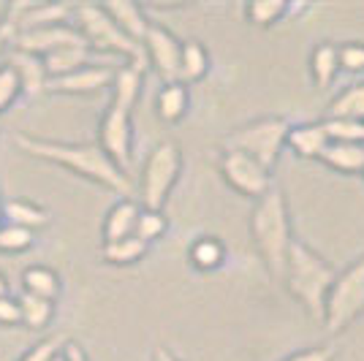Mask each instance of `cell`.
I'll return each mask as SVG.
<instances>
[{"instance_id": "31", "label": "cell", "mask_w": 364, "mask_h": 361, "mask_svg": "<svg viewBox=\"0 0 364 361\" xmlns=\"http://www.w3.org/2000/svg\"><path fill=\"white\" fill-rule=\"evenodd\" d=\"M33 231L28 228L11 226V223H0V253H28L33 247Z\"/></svg>"}, {"instance_id": "41", "label": "cell", "mask_w": 364, "mask_h": 361, "mask_svg": "<svg viewBox=\"0 0 364 361\" xmlns=\"http://www.w3.org/2000/svg\"><path fill=\"white\" fill-rule=\"evenodd\" d=\"M55 361H65V359H63V353H60V356H58V359H55Z\"/></svg>"}, {"instance_id": "15", "label": "cell", "mask_w": 364, "mask_h": 361, "mask_svg": "<svg viewBox=\"0 0 364 361\" xmlns=\"http://www.w3.org/2000/svg\"><path fill=\"white\" fill-rule=\"evenodd\" d=\"M104 11H107V14L114 19V25H117L125 36H131L136 44L144 41L152 19L147 16V11H144L139 3H131V0H112V3L104 6Z\"/></svg>"}, {"instance_id": "18", "label": "cell", "mask_w": 364, "mask_h": 361, "mask_svg": "<svg viewBox=\"0 0 364 361\" xmlns=\"http://www.w3.org/2000/svg\"><path fill=\"white\" fill-rule=\"evenodd\" d=\"M0 207H3V223L28 228V231L46 228L52 220L46 207L28 201V198H6V201H0Z\"/></svg>"}, {"instance_id": "22", "label": "cell", "mask_w": 364, "mask_h": 361, "mask_svg": "<svg viewBox=\"0 0 364 361\" xmlns=\"http://www.w3.org/2000/svg\"><path fill=\"white\" fill-rule=\"evenodd\" d=\"M60 277L52 266H41V264H33L22 271V293H31V296H41V299L58 301L60 296Z\"/></svg>"}, {"instance_id": "37", "label": "cell", "mask_w": 364, "mask_h": 361, "mask_svg": "<svg viewBox=\"0 0 364 361\" xmlns=\"http://www.w3.org/2000/svg\"><path fill=\"white\" fill-rule=\"evenodd\" d=\"M63 359L65 361H90V356H87V350L79 345V343H65L63 345Z\"/></svg>"}, {"instance_id": "42", "label": "cell", "mask_w": 364, "mask_h": 361, "mask_svg": "<svg viewBox=\"0 0 364 361\" xmlns=\"http://www.w3.org/2000/svg\"><path fill=\"white\" fill-rule=\"evenodd\" d=\"M362 180H364V171H362Z\"/></svg>"}, {"instance_id": "11", "label": "cell", "mask_w": 364, "mask_h": 361, "mask_svg": "<svg viewBox=\"0 0 364 361\" xmlns=\"http://www.w3.org/2000/svg\"><path fill=\"white\" fill-rule=\"evenodd\" d=\"M65 46H87L85 36L71 22H58V25H46V28H38V31L22 33L14 41L16 52H28V55H36V58H44L49 52H58V49H65Z\"/></svg>"}, {"instance_id": "1", "label": "cell", "mask_w": 364, "mask_h": 361, "mask_svg": "<svg viewBox=\"0 0 364 361\" xmlns=\"http://www.w3.org/2000/svg\"><path fill=\"white\" fill-rule=\"evenodd\" d=\"M14 144L25 152L28 158L46 161L71 171L76 177L87 182H95L122 198H131L134 185L128 174L98 144H85V141H55V139H38V136L14 134Z\"/></svg>"}, {"instance_id": "14", "label": "cell", "mask_w": 364, "mask_h": 361, "mask_svg": "<svg viewBox=\"0 0 364 361\" xmlns=\"http://www.w3.org/2000/svg\"><path fill=\"white\" fill-rule=\"evenodd\" d=\"M326 144H329V136H326L321 122L291 125L289 139H286V147H291V152L302 161H318L321 152L326 150Z\"/></svg>"}, {"instance_id": "25", "label": "cell", "mask_w": 364, "mask_h": 361, "mask_svg": "<svg viewBox=\"0 0 364 361\" xmlns=\"http://www.w3.org/2000/svg\"><path fill=\"white\" fill-rule=\"evenodd\" d=\"M188 261L198 271H218L226 264V244L218 237H198L188 250Z\"/></svg>"}, {"instance_id": "3", "label": "cell", "mask_w": 364, "mask_h": 361, "mask_svg": "<svg viewBox=\"0 0 364 361\" xmlns=\"http://www.w3.org/2000/svg\"><path fill=\"white\" fill-rule=\"evenodd\" d=\"M337 271L326 258L316 253L310 244L294 239L286 256V266H283V283L289 288V293L304 307V313L313 320H323V304H326V293L332 288Z\"/></svg>"}, {"instance_id": "8", "label": "cell", "mask_w": 364, "mask_h": 361, "mask_svg": "<svg viewBox=\"0 0 364 361\" xmlns=\"http://www.w3.org/2000/svg\"><path fill=\"white\" fill-rule=\"evenodd\" d=\"M98 147L120 166L122 171L134 161V106L122 101H109L98 125Z\"/></svg>"}, {"instance_id": "32", "label": "cell", "mask_w": 364, "mask_h": 361, "mask_svg": "<svg viewBox=\"0 0 364 361\" xmlns=\"http://www.w3.org/2000/svg\"><path fill=\"white\" fill-rule=\"evenodd\" d=\"M19 95H22V85H19V76H16L14 65L3 63L0 65V114H6Z\"/></svg>"}, {"instance_id": "28", "label": "cell", "mask_w": 364, "mask_h": 361, "mask_svg": "<svg viewBox=\"0 0 364 361\" xmlns=\"http://www.w3.org/2000/svg\"><path fill=\"white\" fill-rule=\"evenodd\" d=\"M286 14H291V6L283 0H256L245 6V16L250 25L256 28H272L277 25Z\"/></svg>"}, {"instance_id": "19", "label": "cell", "mask_w": 364, "mask_h": 361, "mask_svg": "<svg viewBox=\"0 0 364 361\" xmlns=\"http://www.w3.org/2000/svg\"><path fill=\"white\" fill-rule=\"evenodd\" d=\"M41 63H44L46 79H60V76L74 74L85 65H95V58H92V49H87V46H65V49L44 55Z\"/></svg>"}, {"instance_id": "16", "label": "cell", "mask_w": 364, "mask_h": 361, "mask_svg": "<svg viewBox=\"0 0 364 361\" xmlns=\"http://www.w3.org/2000/svg\"><path fill=\"white\" fill-rule=\"evenodd\" d=\"M191 109V90L182 82H166L155 95V114L168 125H177L185 120Z\"/></svg>"}, {"instance_id": "24", "label": "cell", "mask_w": 364, "mask_h": 361, "mask_svg": "<svg viewBox=\"0 0 364 361\" xmlns=\"http://www.w3.org/2000/svg\"><path fill=\"white\" fill-rule=\"evenodd\" d=\"M340 74V60H337V44L321 41L313 52H310V79L316 82V87L323 90L329 87Z\"/></svg>"}, {"instance_id": "10", "label": "cell", "mask_w": 364, "mask_h": 361, "mask_svg": "<svg viewBox=\"0 0 364 361\" xmlns=\"http://www.w3.org/2000/svg\"><path fill=\"white\" fill-rule=\"evenodd\" d=\"M144 58H147V65L155 68V74L166 82H180V52H182V41L168 31L166 25L161 22H150L147 28V36H144Z\"/></svg>"}, {"instance_id": "30", "label": "cell", "mask_w": 364, "mask_h": 361, "mask_svg": "<svg viewBox=\"0 0 364 361\" xmlns=\"http://www.w3.org/2000/svg\"><path fill=\"white\" fill-rule=\"evenodd\" d=\"M329 141H346L364 147V122L362 120H321Z\"/></svg>"}, {"instance_id": "33", "label": "cell", "mask_w": 364, "mask_h": 361, "mask_svg": "<svg viewBox=\"0 0 364 361\" xmlns=\"http://www.w3.org/2000/svg\"><path fill=\"white\" fill-rule=\"evenodd\" d=\"M337 60H340V71L364 74V41L337 44Z\"/></svg>"}, {"instance_id": "5", "label": "cell", "mask_w": 364, "mask_h": 361, "mask_svg": "<svg viewBox=\"0 0 364 361\" xmlns=\"http://www.w3.org/2000/svg\"><path fill=\"white\" fill-rule=\"evenodd\" d=\"M76 28L85 36V41L92 52H104V55H117V58H125V63L131 65H139L147 71V58H144V46L136 44L131 36L114 25V19L104 11V6H95V3H87V6H76Z\"/></svg>"}, {"instance_id": "9", "label": "cell", "mask_w": 364, "mask_h": 361, "mask_svg": "<svg viewBox=\"0 0 364 361\" xmlns=\"http://www.w3.org/2000/svg\"><path fill=\"white\" fill-rule=\"evenodd\" d=\"M218 168H220V177L226 180V185L240 193L245 198H261L269 188H274L272 174L264 168L261 163H256L250 155L237 150H220L218 158Z\"/></svg>"}, {"instance_id": "39", "label": "cell", "mask_w": 364, "mask_h": 361, "mask_svg": "<svg viewBox=\"0 0 364 361\" xmlns=\"http://www.w3.org/2000/svg\"><path fill=\"white\" fill-rule=\"evenodd\" d=\"M3 296H9V280H6V274L0 271V299Z\"/></svg>"}, {"instance_id": "12", "label": "cell", "mask_w": 364, "mask_h": 361, "mask_svg": "<svg viewBox=\"0 0 364 361\" xmlns=\"http://www.w3.org/2000/svg\"><path fill=\"white\" fill-rule=\"evenodd\" d=\"M114 71L117 68H112L107 63L85 65L74 74H65L60 79H49L44 92H52V95H95V92L112 87Z\"/></svg>"}, {"instance_id": "2", "label": "cell", "mask_w": 364, "mask_h": 361, "mask_svg": "<svg viewBox=\"0 0 364 361\" xmlns=\"http://www.w3.org/2000/svg\"><path fill=\"white\" fill-rule=\"evenodd\" d=\"M247 226H250V237H253V244H256L267 271L274 280H280L289 247L294 242V231H291L289 204H286V196L277 185L269 188L261 198H256Z\"/></svg>"}, {"instance_id": "35", "label": "cell", "mask_w": 364, "mask_h": 361, "mask_svg": "<svg viewBox=\"0 0 364 361\" xmlns=\"http://www.w3.org/2000/svg\"><path fill=\"white\" fill-rule=\"evenodd\" d=\"M283 361H334V347L329 345L307 347V350H299V353H291L289 359Z\"/></svg>"}, {"instance_id": "13", "label": "cell", "mask_w": 364, "mask_h": 361, "mask_svg": "<svg viewBox=\"0 0 364 361\" xmlns=\"http://www.w3.org/2000/svg\"><path fill=\"white\" fill-rule=\"evenodd\" d=\"M139 212H141V204H139L136 198H120V201H114L109 207L107 217H104V226H101L104 244L125 239V237H134Z\"/></svg>"}, {"instance_id": "38", "label": "cell", "mask_w": 364, "mask_h": 361, "mask_svg": "<svg viewBox=\"0 0 364 361\" xmlns=\"http://www.w3.org/2000/svg\"><path fill=\"white\" fill-rule=\"evenodd\" d=\"M152 361H182L180 356H174V353H171V350H168V347H155V350H152Z\"/></svg>"}, {"instance_id": "17", "label": "cell", "mask_w": 364, "mask_h": 361, "mask_svg": "<svg viewBox=\"0 0 364 361\" xmlns=\"http://www.w3.org/2000/svg\"><path fill=\"white\" fill-rule=\"evenodd\" d=\"M318 163H323L326 168H332L337 174L346 177H362L364 171V147L359 144H346V141H329L326 150L321 152Z\"/></svg>"}, {"instance_id": "34", "label": "cell", "mask_w": 364, "mask_h": 361, "mask_svg": "<svg viewBox=\"0 0 364 361\" xmlns=\"http://www.w3.org/2000/svg\"><path fill=\"white\" fill-rule=\"evenodd\" d=\"M65 343H68V340L60 337V334L46 337V340H41V343H36L28 353H22L19 361H55L63 353V345H65Z\"/></svg>"}, {"instance_id": "6", "label": "cell", "mask_w": 364, "mask_h": 361, "mask_svg": "<svg viewBox=\"0 0 364 361\" xmlns=\"http://www.w3.org/2000/svg\"><path fill=\"white\" fill-rule=\"evenodd\" d=\"M359 316H364V256L348 269L337 271L323 304V326L329 334H343Z\"/></svg>"}, {"instance_id": "26", "label": "cell", "mask_w": 364, "mask_h": 361, "mask_svg": "<svg viewBox=\"0 0 364 361\" xmlns=\"http://www.w3.org/2000/svg\"><path fill=\"white\" fill-rule=\"evenodd\" d=\"M147 253H150V244L141 242L139 237H125V239L109 242L101 247V258L112 266H134Z\"/></svg>"}, {"instance_id": "4", "label": "cell", "mask_w": 364, "mask_h": 361, "mask_svg": "<svg viewBox=\"0 0 364 361\" xmlns=\"http://www.w3.org/2000/svg\"><path fill=\"white\" fill-rule=\"evenodd\" d=\"M289 131L291 122L286 117L269 114V117H258V120H250L247 125L234 128L231 134L220 139V147L250 155L256 163H261L272 174L277 161H280V152L286 147Z\"/></svg>"}, {"instance_id": "29", "label": "cell", "mask_w": 364, "mask_h": 361, "mask_svg": "<svg viewBox=\"0 0 364 361\" xmlns=\"http://www.w3.org/2000/svg\"><path fill=\"white\" fill-rule=\"evenodd\" d=\"M166 231H168V220H166V215H164V212L144 210V207H141L136 228H134V237H139V239L147 242V244H152L155 239H161Z\"/></svg>"}, {"instance_id": "40", "label": "cell", "mask_w": 364, "mask_h": 361, "mask_svg": "<svg viewBox=\"0 0 364 361\" xmlns=\"http://www.w3.org/2000/svg\"><path fill=\"white\" fill-rule=\"evenodd\" d=\"M0 223H3V207H0Z\"/></svg>"}, {"instance_id": "27", "label": "cell", "mask_w": 364, "mask_h": 361, "mask_svg": "<svg viewBox=\"0 0 364 361\" xmlns=\"http://www.w3.org/2000/svg\"><path fill=\"white\" fill-rule=\"evenodd\" d=\"M19 318H22V326H28L33 331H41L52 323L55 318V301L41 299V296H31V293H19Z\"/></svg>"}, {"instance_id": "7", "label": "cell", "mask_w": 364, "mask_h": 361, "mask_svg": "<svg viewBox=\"0 0 364 361\" xmlns=\"http://www.w3.org/2000/svg\"><path fill=\"white\" fill-rule=\"evenodd\" d=\"M182 174V150L177 141H161L144 161L141 171V207L164 212L168 193Z\"/></svg>"}, {"instance_id": "21", "label": "cell", "mask_w": 364, "mask_h": 361, "mask_svg": "<svg viewBox=\"0 0 364 361\" xmlns=\"http://www.w3.org/2000/svg\"><path fill=\"white\" fill-rule=\"evenodd\" d=\"M210 74V52L207 46L196 41V38H188L182 41V52H180V82L182 85H196L204 76Z\"/></svg>"}, {"instance_id": "20", "label": "cell", "mask_w": 364, "mask_h": 361, "mask_svg": "<svg viewBox=\"0 0 364 361\" xmlns=\"http://www.w3.org/2000/svg\"><path fill=\"white\" fill-rule=\"evenodd\" d=\"M9 63L14 65L16 76H19V85H22V95L25 98H36L46 90V71H44V63L41 58L36 55H28V52H11L9 55Z\"/></svg>"}, {"instance_id": "23", "label": "cell", "mask_w": 364, "mask_h": 361, "mask_svg": "<svg viewBox=\"0 0 364 361\" xmlns=\"http://www.w3.org/2000/svg\"><path fill=\"white\" fill-rule=\"evenodd\" d=\"M326 120H362L364 122V82H353L329 101Z\"/></svg>"}, {"instance_id": "36", "label": "cell", "mask_w": 364, "mask_h": 361, "mask_svg": "<svg viewBox=\"0 0 364 361\" xmlns=\"http://www.w3.org/2000/svg\"><path fill=\"white\" fill-rule=\"evenodd\" d=\"M22 318H19V304L11 296H3L0 299V326H19Z\"/></svg>"}]
</instances>
